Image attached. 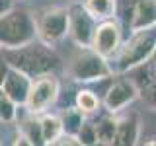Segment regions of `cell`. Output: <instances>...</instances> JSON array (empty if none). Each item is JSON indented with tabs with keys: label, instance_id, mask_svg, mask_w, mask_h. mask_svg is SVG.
Here are the masks:
<instances>
[{
	"label": "cell",
	"instance_id": "obj_16",
	"mask_svg": "<svg viewBox=\"0 0 156 146\" xmlns=\"http://www.w3.org/2000/svg\"><path fill=\"white\" fill-rule=\"evenodd\" d=\"M62 127H65V134H72V136H78L82 125L86 123L84 121V113H82L78 107H70L62 113Z\"/></svg>",
	"mask_w": 156,
	"mask_h": 146
},
{
	"label": "cell",
	"instance_id": "obj_23",
	"mask_svg": "<svg viewBox=\"0 0 156 146\" xmlns=\"http://www.w3.org/2000/svg\"><path fill=\"white\" fill-rule=\"evenodd\" d=\"M14 146H33V144H31V140H29L26 134L20 133V134L16 136V140H14Z\"/></svg>",
	"mask_w": 156,
	"mask_h": 146
},
{
	"label": "cell",
	"instance_id": "obj_8",
	"mask_svg": "<svg viewBox=\"0 0 156 146\" xmlns=\"http://www.w3.org/2000/svg\"><path fill=\"white\" fill-rule=\"evenodd\" d=\"M139 96H140V90L133 80H129V78H119V80H115L113 84L107 88L105 97H104V105H105V109L113 115V113L123 111L125 107L129 103H133Z\"/></svg>",
	"mask_w": 156,
	"mask_h": 146
},
{
	"label": "cell",
	"instance_id": "obj_24",
	"mask_svg": "<svg viewBox=\"0 0 156 146\" xmlns=\"http://www.w3.org/2000/svg\"><path fill=\"white\" fill-rule=\"evenodd\" d=\"M143 146H156V138H148L146 142H143Z\"/></svg>",
	"mask_w": 156,
	"mask_h": 146
},
{
	"label": "cell",
	"instance_id": "obj_13",
	"mask_svg": "<svg viewBox=\"0 0 156 146\" xmlns=\"http://www.w3.org/2000/svg\"><path fill=\"white\" fill-rule=\"evenodd\" d=\"M22 134H26L31 140L33 146H49L43 134V127H41V119H37V115H31L27 111V115L22 119Z\"/></svg>",
	"mask_w": 156,
	"mask_h": 146
},
{
	"label": "cell",
	"instance_id": "obj_20",
	"mask_svg": "<svg viewBox=\"0 0 156 146\" xmlns=\"http://www.w3.org/2000/svg\"><path fill=\"white\" fill-rule=\"evenodd\" d=\"M78 140H80L84 146H94L98 142V133H96V125L92 123H84L78 133Z\"/></svg>",
	"mask_w": 156,
	"mask_h": 146
},
{
	"label": "cell",
	"instance_id": "obj_11",
	"mask_svg": "<svg viewBox=\"0 0 156 146\" xmlns=\"http://www.w3.org/2000/svg\"><path fill=\"white\" fill-rule=\"evenodd\" d=\"M140 133V119L136 113H127L117 123V133L109 146H136Z\"/></svg>",
	"mask_w": 156,
	"mask_h": 146
},
{
	"label": "cell",
	"instance_id": "obj_26",
	"mask_svg": "<svg viewBox=\"0 0 156 146\" xmlns=\"http://www.w3.org/2000/svg\"><path fill=\"white\" fill-rule=\"evenodd\" d=\"M152 64H154V68H156V53H154V57H152Z\"/></svg>",
	"mask_w": 156,
	"mask_h": 146
},
{
	"label": "cell",
	"instance_id": "obj_21",
	"mask_svg": "<svg viewBox=\"0 0 156 146\" xmlns=\"http://www.w3.org/2000/svg\"><path fill=\"white\" fill-rule=\"evenodd\" d=\"M140 99L144 101V105L148 109L156 111V80L140 88Z\"/></svg>",
	"mask_w": 156,
	"mask_h": 146
},
{
	"label": "cell",
	"instance_id": "obj_19",
	"mask_svg": "<svg viewBox=\"0 0 156 146\" xmlns=\"http://www.w3.org/2000/svg\"><path fill=\"white\" fill-rule=\"evenodd\" d=\"M18 103L14 99H10L6 94L0 96V117H2V123H12L18 117Z\"/></svg>",
	"mask_w": 156,
	"mask_h": 146
},
{
	"label": "cell",
	"instance_id": "obj_25",
	"mask_svg": "<svg viewBox=\"0 0 156 146\" xmlns=\"http://www.w3.org/2000/svg\"><path fill=\"white\" fill-rule=\"evenodd\" d=\"M94 146H109V144H104V142H96Z\"/></svg>",
	"mask_w": 156,
	"mask_h": 146
},
{
	"label": "cell",
	"instance_id": "obj_9",
	"mask_svg": "<svg viewBox=\"0 0 156 146\" xmlns=\"http://www.w3.org/2000/svg\"><path fill=\"white\" fill-rule=\"evenodd\" d=\"M92 49L105 58L115 57L121 51V29L117 26V22H113V19L100 22V26L96 29V35H94Z\"/></svg>",
	"mask_w": 156,
	"mask_h": 146
},
{
	"label": "cell",
	"instance_id": "obj_22",
	"mask_svg": "<svg viewBox=\"0 0 156 146\" xmlns=\"http://www.w3.org/2000/svg\"><path fill=\"white\" fill-rule=\"evenodd\" d=\"M49 146H84L78 140V136H72V134H62L61 138L57 140V142L49 144Z\"/></svg>",
	"mask_w": 156,
	"mask_h": 146
},
{
	"label": "cell",
	"instance_id": "obj_15",
	"mask_svg": "<svg viewBox=\"0 0 156 146\" xmlns=\"http://www.w3.org/2000/svg\"><path fill=\"white\" fill-rule=\"evenodd\" d=\"M41 127L43 134H45L47 144H53L65 134V127H62V119L58 115H43L41 117Z\"/></svg>",
	"mask_w": 156,
	"mask_h": 146
},
{
	"label": "cell",
	"instance_id": "obj_17",
	"mask_svg": "<svg viewBox=\"0 0 156 146\" xmlns=\"http://www.w3.org/2000/svg\"><path fill=\"white\" fill-rule=\"evenodd\" d=\"M117 123H119V119H115L113 115H105V117H101V119L96 123L98 142L111 144V140H113V136H115V133H117Z\"/></svg>",
	"mask_w": 156,
	"mask_h": 146
},
{
	"label": "cell",
	"instance_id": "obj_12",
	"mask_svg": "<svg viewBox=\"0 0 156 146\" xmlns=\"http://www.w3.org/2000/svg\"><path fill=\"white\" fill-rule=\"evenodd\" d=\"M156 26V0H136V6L133 10L131 29L140 31Z\"/></svg>",
	"mask_w": 156,
	"mask_h": 146
},
{
	"label": "cell",
	"instance_id": "obj_10",
	"mask_svg": "<svg viewBox=\"0 0 156 146\" xmlns=\"http://www.w3.org/2000/svg\"><path fill=\"white\" fill-rule=\"evenodd\" d=\"M31 82L33 80L27 74L6 64V74L2 76V94H6L18 105H26L29 90H31Z\"/></svg>",
	"mask_w": 156,
	"mask_h": 146
},
{
	"label": "cell",
	"instance_id": "obj_18",
	"mask_svg": "<svg viewBox=\"0 0 156 146\" xmlns=\"http://www.w3.org/2000/svg\"><path fill=\"white\" fill-rule=\"evenodd\" d=\"M76 107L84 115H92V113H96L98 107H100V99H98V96L94 94V92L80 90L78 96H76Z\"/></svg>",
	"mask_w": 156,
	"mask_h": 146
},
{
	"label": "cell",
	"instance_id": "obj_6",
	"mask_svg": "<svg viewBox=\"0 0 156 146\" xmlns=\"http://www.w3.org/2000/svg\"><path fill=\"white\" fill-rule=\"evenodd\" d=\"M58 90H61V84H58L57 76H53V74L37 76L31 82V90H29V96H27L26 109L31 115L45 113L49 107L57 101Z\"/></svg>",
	"mask_w": 156,
	"mask_h": 146
},
{
	"label": "cell",
	"instance_id": "obj_2",
	"mask_svg": "<svg viewBox=\"0 0 156 146\" xmlns=\"http://www.w3.org/2000/svg\"><path fill=\"white\" fill-rule=\"evenodd\" d=\"M37 37L35 16L26 8H14L2 12L0 19V43L2 49H20L33 43Z\"/></svg>",
	"mask_w": 156,
	"mask_h": 146
},
{
	"label": "cell",
	"instance_id": "obj_4",
	"mask_svg": "<svg viewBox=\"0 0 156 146\" xmlns=\"http://www.w3.org/2000/svg\"><path fill=\"white\" fill-rule=\"evenodd\" d=\"M68 74L76 82H94L111 76L113 68L109 66L105 57H101L92 47H88L80 49V53L72 57L70 64H68Z\"/></svg>",
	"mask_w": 156,
	"mask_h": 146
},
{
	"label": "cell",
	"instance_id": "obj_5",
	"mask_svg": "<svg viewBox=\"0 0 156 146\" xmlns=\"http://www.w3.org/2000/svg\"><path fill=\"white\" fill-rule=\"evenodd\" d=\"M35 23L39 41H43L45 45H55L68 33L70 16L66 8H45L37 12Z\"/></svg>",
	"mask_w": 156,
	"mask_h": 146
},
{
	"label": "cell",
	"instance_id": "obj_7",
	"mask_svg": "<svg viewBox=\"0 0 156 146\" xmlns=\"http://www.w3.org/2000/svg\"><path fill=\"white\" fill-rule=\"evenodd\" d=\"M68 16H70V26H68V35L80 49H88L94 43V35L98 29V19L88 12L84 4H72L68 8Z\"/></svg>",
	"mask_w": 156,
	"mask_h": 146
},
{
	"label": "cell",
	"instance_id": "obj_1",
	"mask_svg": "<svg viewBox=\"0 0 156 146\" xmlns=\"http://www.w3.org/2000/svg\"><path fill=\"white\" fill-rule=\"evenodd\" d=\"M2 55L6 58V64L22 70L29 78L51 74L61 62V58L51 49V45H45L43 41L29 43L20 49H2Z\"/></svg>",
	"mask_w": 156,
	"mask_h": 146
},
{
	"label": "cell",
	"instance_id": "obj_14",
	"mask_svg": "<svg viewBox=\"0 0 156 146\" xmlns=\"http://www.w3.org/2000/svg\"><path fill=\"white\" fill-rule=\"evenodd\" d=\"M84 6L98 22H105L115 16L117 0H84Z\"/></svg>",
	"mask_w": 156,
	"mask_h": 146
},
{
	"label": "cell",
	"instance_id": "obj_3",
	"mask_svg": "<svg viewBox=\"0 0 156 146\" xmlns=\"http://www.w3.org/2000/svg\"><path fill=\"white\" fill-rule=\"evenodd\" d=\"M156 53V26L148 29L133 31V37L121 47L117 53V61L113 66V72H127L135 70L136 66L148 62Z\"/></svg>",
	"mask_w": 156,
	"mask_h": 146
}]
</instances>
